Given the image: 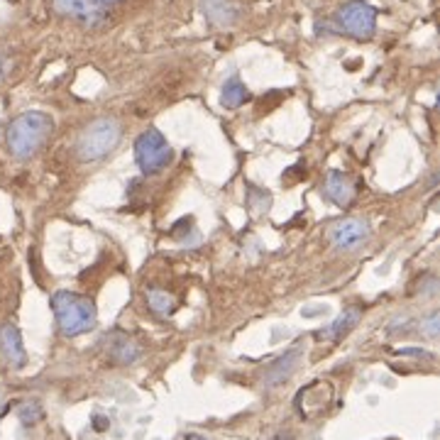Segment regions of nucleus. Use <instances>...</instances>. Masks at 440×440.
I'll return each mask as SVG.
<instances>
[{"mask_svg": "<svg viewBox=\"0 0 440 440\" xmlns=\"http://www.w3.org/2000/svg\"><path fill=\"white\" fill-rule=\"evenodd\" d=\"M276 440H291V435L289 433H279V435H276Z\"/></svg>", "mask_w": 440, "mask_h": 440, "instance_id": "6ab92c4d", "label": "nucleus"}, {"mask_svg": "<svg viewBox=\"0 0 440 440\" xmlns=\"http://www.w3.org/2000/svg\"><path fill=\"white\" fill-rule=\"evenodd\" d=\"M140 355L142 350L132 340H127V338H116V343L110 345V357L116 362H120V365H132V362L140 360Z\"/></svg>", "mask_w": 440, "mask_h": 440, "instance_id": "ddd939ff", "label": "nucleus"}, {"mask_svg": "<svg viewBox=\"0 0 440 440\" xmlns=\"http://www.w3.org/2000/svg\"><path fill=\"white\" fill-rule=\"evenodd\" d=\"M52 130H54V123H52V118L47 113L27 110V113L17 116L10 123V127H8V150L17 159H27V157H32L45 147Z\"/></svg>", "mask_w": 440, "mask_h": 440, "instance_id": "f257e3e1", "label": "nucleus"}, {"mask_svg": "<svg viewBox=\"0 0 440 440\" xmlns=\"http://www.w3.org/2000/svg\"><path fill=\"white\" fill-rule=\"evenodd\" d=\"M247 98H250V93H247L245 84H242L237 76H233V79L223 86V95H220V100H223L226 108H237V105H242Z\"/></svg>", "mask_w": 440, "mask_h": 440, "instance_id": "4468645a", "label": "nucleus"}, {"mask_svg": "<svg viewBox=\"0 0 440 440\" xmlns=\"http://www.w3.org/2000/svg\"><path fill=\"white\" fill-rule=\"evenodd\" d=\"M52 311L56 315L59 330L66 338L88 333L95 325V306L86 296L74 291H56L52 296Z\"/></svg>", "mask_w": 440, "mask_h": 440, "instance_id": "f03ea898", "label": "nucleus"}, {"mask_svg": "<svg viewBox=\"0 0 440 440\" xmlns=\"http://www.w3.org/2000/svg\"><path fill=\"white\" fill-rule=\"evenodd\" d=\"M301 357H304V347L296 345V347H291L289 352H284V355H281L276 362H272L269 370H267L265 377H262V384H265V389H274V386L284 384V382L289 379V377L294 375L296 370H299Z\"/></svg>", "mask_w": 440, "mask_h": 440, "instance_id": "0eeeda50", "label": "nucleus"}, {"mask_svg": "<svg viewBox=\"0 0 440 440\" xmlns=\"http://www.w3.org/2000/svg\"><path fill=\"white\" fill-rule=\"evenodd\" d=\"M338 20H340L343 30L350 32L352 37L370 40L377 27V10L365 0H352V3L343 6V10L338 13Z\"/></svg>", "mask_w": 440, "mask_h": 440, "instance_id": "39448f33", "label": "nucleus"}, {"mask_svg": "<svg viewBox=\"0 0 440 440\" xmlns=\"http://www.w3.org/2000/svg\"><path fill=\"white\" fill-rule=\"evenodd\" d=\"M438 320H440V315L438 313H433V315H428V318L421 323V330H423L425 336L428 338H438Z\"/></svg>", "mask_w": 440, "mask_h": 440, "instance_id": "f3484780", "label": "nucleus"}, {"mask_svg": "<svg viewBox=\"0 0 440 440\" xmlns=\"http://www.w3.org/2000/svg\"><path fill=\"white\" fill-rule=\"evenodd\" d=\"M100 3H113V0H100Z\"/></svg>", "mask_w": 440, "mask_h": 440, "instance_id": "412c9836", "label": "nucleus"}, {"mask_svg": "<svg viewBox=\"0 0 440 440\" xmlns=\"http://www.w3.org/2000/svg\"><path fill=\"white\" fill-rule=\"evenodd\" d=\"M17 416H20V421L25 425H32V423H37V421L42 418V409L37 404H25L20 411H17Z\"/></svg>", "mask_w": 440, "mask_h": 440, "instance_id": "dca6fc26", "label": "nucleus"}, {"mask_svg": "<svg viewBox=\"0 0 440 440\" xmlns=\"http://www.w3.org/2000/svg\"><path fill=\"white\" fill-rule=\"evenodd\" d=\"M0 76H3V66H0Z\"/></svg>", "mask_w": 440, "mask_h": 440, "instance_id": "4be33fe9", "label": "nucleus"}, {"mask_svg": "<svg viewBox=\"0 0 440 440\" xmlns=\"http://www.w3.org/2000/svg\"><path fill=\"white\" fill-rule=\"evenodd\" d=\"M370 233L372 228L367 220L350 218V220H340V223H336V226L330 228V240L340 250H355V247H360L370 237Z\"/></svg>", "mask_w": 440, "mask_h": 440, "instance_id": "423d86ee", "label": "nucleus"}, {"mask_svg": "<svg viewBox=\"0 0 440 440\" xmlns=\"http://www.w3.org/2000/svg\"><path fill=\"white\" fill-rule=\"evenodd\" d=\"M0 355H3V360H6L8 365L15 367V370L25 367L27 362V352H25V345H22L20 330L13 323L0 325Z\"/></svg>", "mask_w": 440, "mask_h": 440, "instance_id": "1a4fd4ad", "label": "nucleus"}, {"mask_svg": "<svg viewBox=\"0 0 440 440\" xmlns=\"http://www.w3.org/2000/svg\"><path fill=\"white\" fill-rule=\"evenodd\" d=\"M54 8L61 15H69L86 25H95L105 17V6L100 0H54Z\"/></svg>", "mask_w": 440, "mask_h": 440, "instance_id": "6e6552de", "label": "nucleus"}, {"mask_svg": "<svg viewBox=\"0 0 440 440\" xmlns=\"http://www.w3.org/2000/svg\"><path fill=\"white\" fill-rule=\"evenodd\" d=\"M357 320H360V308H347L340 313V318H336L333 323L328 325L325 330H320L318 338L320 340H338V338L347 336L352 328L357 325Z\"/></svg>", "mask_w": 440, "mask_h": 440, "instance_id": "f8f14e48", "label": "nucleus"}, {"mask_svg": "<svg viewBox=\"0 0 440 440\" xmlns=\"http://www.w3.org/2000/svg\"><path fill=\"white\" fill-rule=\"evenodd\" d=\"M147 304H150V308L159 315H166L171 308H174V299H171V294H166V291H162V289L147 291Z\"/></svg>", "mask_w": 440, "mask_h": 440, "instance_id": "2eb2a0df", "label": "nucleus"}, {"mask_svg": "<svg viewBox=\"0 0 440 440\" xmlns=\"http://www.w3.org/2000/svg\"><path fill=\"white\" fill-rule=\"evenodd\" d=\"M201 8L213 25H233L237 17V8L233 0H201Z\"/></svg>", "mask_w": 440, "mask_h": 440, "instance_id": "9b49d317", "label": "nucleus"}, {"mask_svg": "<svg viewBox=\"0 0 440 440\" xmlns=\"http://www.w3.org/2000/svg\"><path fill=\"white\" fill-rule=\"evenodd\" d=\"M325 194L333 203L338 205H347L355 196V186H352L350 176L343 174V171L333 169L328 171V179H325Z\"/></svg>", "mask_w": 440, "mask_h": 440, "instance_id": "9d476101", "label": "nucleus"}, {"mask_svg": "<svg viewBox=\"0 0 440 440\" xmlns=\"http://www.w3.org/2000/svg\"><path fill=\"white\" fill-rule=\"evenodd\" d=\"M313 313H328L325 306H313V308H304V315H313Z\"/></svg>", "mask_w": 440, "mask_h": 440, "instance_id": "a211bd4d", "label": "nucleus"}, {"mask_svg": "<svg viewBox=\"0 0 440 440\" xmlns=\"http://www.w3.org/2000/svg\"><path fill=\"white\" fill-rule=\"evenodd\" d=\"M120 142V125L113 118L91 123L79 137V157L84 162H98L116 150Z\"/></svg>", "mask_w": 440, "mask_h": 440, "instance_id": "7ed1b4c3", "label": "nucleus"}, {"mask_svg": "<svg viewBox=\"0 0 440 440\" xmlns=\"http://www.w3.org/2000/svg\"><path fill=\"white\" fill-rule=\"evenodd\" d=\"M171 157H174V152H171L166 137L162 135L157 127H150V130H145L140 137H137L135 159H137V164H140L142 174H147V176L159 174L162 169L169 166Z\"/></svg>", "mask_w": 440, "mask_h": 440, "instance_id": "20e7f679", "label": "nucleus"}, {"mask_svg": "<svg viewBox=\"0 0 440 440\" xmlns=\"http://www.w3.org/2000/svg\"><path fill=\"white\" fill-rule=\"evenodd\" d=\"M189 440H201L198 435H189Z\"/></svg>", "mask_w": 440, "mask_h": 440, "instance_id": "aec40b11", "label": "nucleus"}]
</instances>
